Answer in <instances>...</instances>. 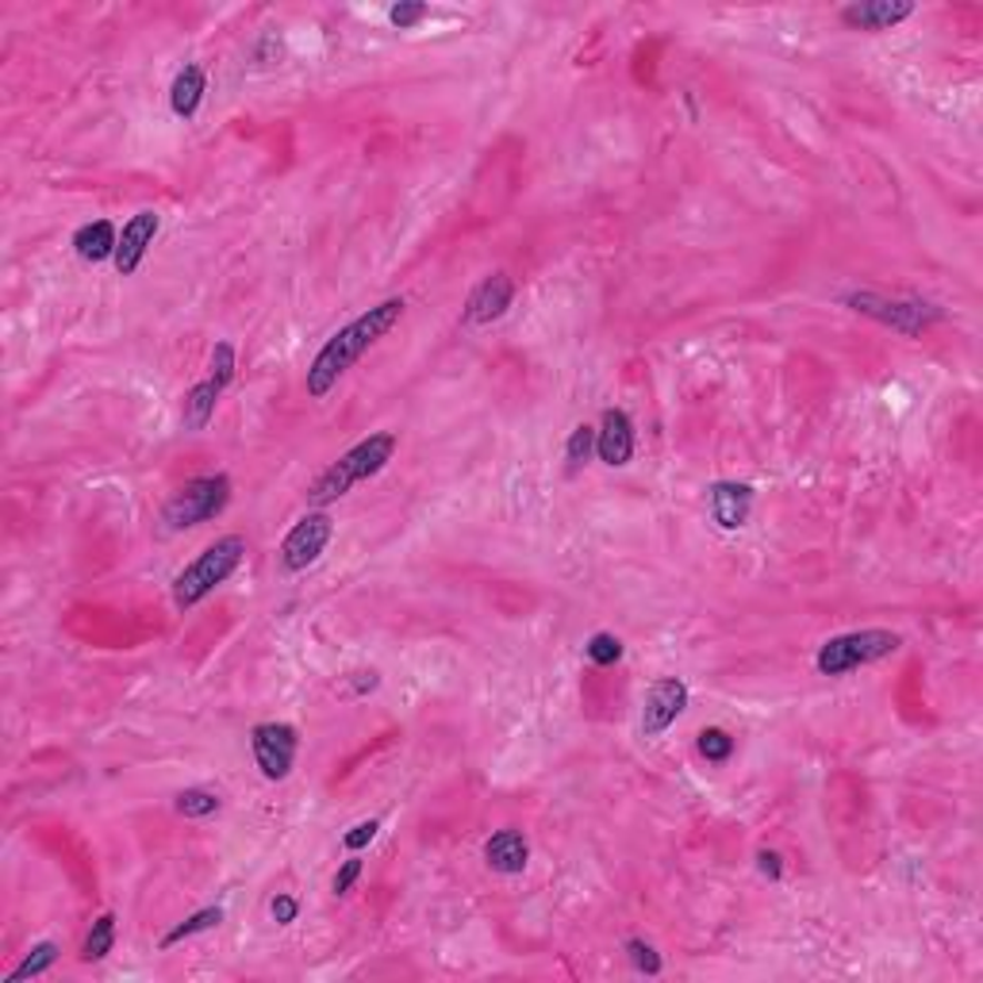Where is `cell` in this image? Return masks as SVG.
I'll use <instances>...</instances> for the list:
<instances>
[{
    "label": "cell",
    "mask_w": 983,
    "mask_h": 983,
    "mask_svg": "<svg viewBox=\"0 0 983 983\" xmlns=\"http://www.w3.org/2000/svg\"><path fill=\"white\" fill-rule=\"evenodd\" d=\"M404 312H407V300L388 296V300H381L377 307L362 312L357 320H349L343 331H335V335L320 346V354L312 357V365H307V373H304L307 396L312 399L331 396V388H335L338 381H343L346 373L354 369V365L362 362V357L369 354V349L377 346L399 320H404Z\"/></svg>",
    "instance_id": "obj_1"
},
{
    "label": "cell",
    "mask_w": 983,
    "mask_h": 983,
    "mask_svg": "<svg viewBox=\"0 0 983 983\" xmlns=\"http://www.w3.org/2000/svg\"><path fill=\"white\" fill-rule=\"evenodd\" d=\"M396 446H399V438L393 435V430H377V435H369L357 446H349L343 457H335V462L312 480V488H307V504H315L323 511L327 504L349 496L362 480H373L377 473L388 469V462L396 457Z\"/></svg>",
    "instance_id": "obj_2"
},
{
    "label": "cell",
    "mask_w": 983,
    "mask_h": 983,
    "mask_svg": "<svg viewBox=\"0 0 983 983\" xmlns=\"http://www.w3.org/2000/svg\"><path fill=\"white\" fill-rule=\"evenodd\" d=\"M246 557V538L243 535H223L212 546H204L196 554V561H189L185 569L173 577V607L178 611H193L196 604H204L220 585H227L231 572L243 565Z\"/></svg>",
    "instance_id": "obj_3"
},
{
    "label": "cell",
    "mask_w": 983,
    "mask_h": 983,
    "mask_svg": "<svg viewBox=\"0 0 983 983\" xmlns=\"http://www.w3.org/2000/svg\"><path fill=\"white\" fill-rule=\"evenodd\" d=\"M903 649V635L884 627H864V630H849V635L827 638L814 653V669L822 677H849V672L864 669V665L888 661Z\"/></svg>",
    "instance_id": "obj_4"
},
{
    "label": "cell",
    "mask_w": 983,
    "mask_h": 983,
    "mask_svg": "<svg viewBox=\"0 0 983 983\" xmlns=\"http://www.w3.org/2000/svg\"><path fill=\"white\" fill-rule=\"evenodd\" d=\"M231 492H235V485H231L227 473H207V477L185 480L162 507L165 530H193L220 519L231 504Z\"/></svg>",
    "instance_id": "obj_5"
},
{
    "label": "cell",
    "mask_w": 983,
    "mask_h": 983,
    "mask_svg": "<svg viewBox=\"0 0 983 983\" xmlns=\"http://www.w3.org/2000/svg\"><path fill=\"white\" fill-rule=\"evenodd\" d=\"M841 304L853 307V312L869 315V320L884 323V327L899 331L906 338H919L926 327L941 323V307L934 304H922V300H888L880 293H845Z\"/></svg>",
    "instance_id": "obj_6"
},
{
    "label": "cell",
    "mask_w": 983,
    "mask_h": 983,
    "mask_svg": "<svg viewBox=\"0 0 983 983\" xmlns=\"http://www.w3.org/2000/svg\"><path fill=\"white\" fill-rule=\"evenodd\" d=\"M296 749H300V734L293 722H257L250 730V753H254V764L270 784H281L288 780L296 764Z\"/></svg>",
    "instance_id": "obj_7"
},
{
    "label": "cell",
    "mask_w": 983,
    "mask_h": 983,
    "mask_svg": "<svg viewBox=\"0 0 983 983\" xmlns=\"http://www.w3.org/2000/svg\"><path fill=\"white\" fill-rule=\"evenodd\" d=\"M335 538V519L327 511H307L304 519L293 523V530L281 541V569L304 572L323 557V549Z\"/></svg>",
    "instance_id": "obj_8"
},
{
    "label": "cell",
    "mask_w": 983,
    "mask_h": 983,
    "mask_svg": "<svg viewBox=\"0 0 983 983\" xmlns=\"http://www.w3.org/2000/svg\"><path fill=\"white\" fill-rule=\"evenodd\" d=\"M691 691L680 677H661L653 680L646 691V703H641V738H661L680 715L688 711Z\"/></svg>",
    "instance_id": "obj_9"
},
{
    "label": "cell",
    "mask_w": 983,
    "mask_h": 983,
    "mask_svg": "<svg viewBox=\"0 0 983 983\" xmlns=\"http://www.w3.org/2000/svg\"><path fill=\"white\" fill-rule=\"evenodd\" d=\"M635 419H630L622 407H607L599 415V427H596V457L607 465V469H627L635 462Z\"/></svg>",
    "instance_id": "obj_10"
},
{
    "label": "cell",
    "mask_w": 983,
    "mask_h": 983,
    "mask_svg": "<svg viewBox=\"0 0 983 983\" xmlns=\"http://www.w3.org/2000/svg\"><path fill=\"white\" fill-rule=\"evenodd\" d=\"M511 300H515V281L507 277L504 270L488 273V277L469 293V300H465L462 323L465 327H488V323L504 320Z\"/></svg>",
    "instance_id": "obj_11"
},
{
    "label": "cell",
    "mask_w": 983,
    "mask_h": 983,
    "mask_svg": "<svg viewBox=\"0 0 983 983\" xmlns=\"http://www.w3.org/2000/svg\"><path fill=\"white\" fill-rule=\"evenodd\" d=\"M158 227H162V215L150 212V207H143V212H135L128 223H123V231H120V246H115V257H112V265H115V273H120V277H131V273H135L139 265H143L146 250L154 246Z\"/></svg>",
    "instance_id": "obj_12"
},
{
    "label": "cell",
    "mask_w": 983,
    "mask_h": 983,
    "mask_svg": "<svg viewBox=\"0 0 983 983\" xmlns=\"http://www.w3.org/2000/svg\"><path fill=\"white\" fill-rule=\"evenodd\" d=\"M914 16L911 0H857L841 8V23L853 31H891Z\"/></svg>",
    "instance_id": "obj_13"
},
{
    "label": "cell",
    "mask_w": 983,
    "mask_h": 983,
    "mask_svg": "<svg viewBox=\"0 0 983 983\" xmlns=\"http://www.w3.org/2000/svg\"><path fill=\"white\" fill-rule=\"evenodd\" d=\"M707 504H711V519L722 530H741L749 523V511H753V485H746V480H715L711 492H707Z\"/></svg>",
    "instance_id": "obj_14"
},
{
    "label": "cell",
    "mask_w": 983,
    "mask_h": 983,
    "mask_svg": "<svg viewBox=\"0 0 983 983\" xmlns=\"http://www.w3.org/2000/svg\"><path fill=\"white\" fill-rule=\"evenodd\" d=\"M485 861L492 872H499V876H519V872H527L530 864V841L523 830H496L488 841H485Z\"/></svg>",
    "instance_id": "obj_15"
},
{
    "label": "cell",
    "mask_w": 983,
    "mask_h": 983,
    "mask_svg": "<svg viewBox=\"0 0 983 983\" xmlns=\"http://www.w3.org/2000/svg\"><path fill=\"white\" fill-rule=\"evenodd\" d=\"M115 246H120V231H115L112 220H93V223H81L73 231V250H78L81 262H108L115 257Z\"/></svg>",
    "instance_id": "obj_16"
},
{
    "label": "cell",
    "mask_w": 983,
    "mask_h": 983,
    "mask_svg": "<svg viewBox=\"0 0 983 983\" xmlns=\"http://www.w3.org/2000/svg\"><path fill=\"white\" fill-rule=\"evenodd\" d=\"M220 396H223V388L215 385L212 377L196 381V385L185 393V404H181V419H185V430H204L207 423H212L215 407H220Z\"/></svg>",
    "instance_id": "obj_17"
},
{
    "label": "cell",
    "mask_w": 983,
    "mask_h": 983,
    "mask_svg": "<svg viewBox=\"0 0 983 983\" xmlns=\"http://www.w3.org/2000/svg\"><path fill=\"white\" fill-rule=\"evenodd\" d=\"M204 93H207L204 70H200V65H185V70H181L178 78H173V85H170V108H173V115H181V120H193L196 108H200V100H204Z\"/></svg>",
    "instance_id": "obj_18"
},
{
    "label": "cell",
    "mask_w": 983,
    "mask_h": 983,
    "mask_svg": "<svg viewBox=\"0 0 983 983\" xmlns=\"http://www.w3.org/2000/svg\"><path fill=\"white\" fill-rule=\"evenodd\" d=\"M220 922H223V906H200L196 914H189L185 922H178L170 934H162L158 949H173V945H181V941H189L196 934H207V930H215Z\"/></svg>",
    "instance_id": "obj_19"
},
{
    "label": "cell",
    "mask_w": 983,
    "mask_h": 983,
    "mask_svg": "<svg viewBox=\"0 0 983 983\" xmlns=\"http://www.w3.org/2000/svg\"><path fill=\"white\" fill-rule=\"evenodd\" d=\"M112 949H115V914L104 911V914H97L85 941H81V961L97 964V961H104Z\"/></svg>",
    "instance_id": "obj_20"
},
{
    "label": "cell",
    "mask_w": 983,
    "mask_h": 983,
    "mask_svg": "<svg viewBox=\"0 0 983 983\" xmlns=\"http://www.w3.org/2000/svg\"><path fill=\"white\" fill-rule=\"evenodd\" d=\"M54 961H58V945H54V941H39V945H31L28 956H23V961L16 964L12 972H8V983H23V980L43 976V972L54 969Z\"/></svg>",
    "instance_id": "obj_21"
},
{
    "label": "cell",
    "mask_w": 983,
    "mask_h": 983,
    "mask_svg": "<svg viewBox=\"0 0 983 983\" xmlns=\"http://www.w3.org/2000/svg\"><path fill=\"white\" fill-rule=\"evenodd\" d=\"M220 807H223V799L207 788H185V791H178V799H173V811H178L181 819H212Z\"/></svg>",
    "instance_id": "obj_22"
},
{
    "label": "cell",
    "mask_w": 983,
    "mask_h": 983,
    "mask_svg": "<svg viewBox=\"0 0 983 983\" xmlns=\"http://www.w3.org/2000/svg\"><path fill=\"white\" fill-rule=\"evenodd\" d=\"M696 749L707 764H727L730 753H734V738H730L722 727H703L696 734Z\"/></svg>",
    "instance_id": "obj_23"
},
{
    "label": "cell",
    "mask_w": 983,
    "mask_h": 983,
    "mask_svg": "<svg viewBox=\"0 0 983 983\" xmlns=\"http://www.w3.org/2000/svg\"><path fill=\"white\" fill-rule=\"evenodd\" d=\"M591 454H596V427L577 423V427L569 430V443H565V465H569V473H577L580 465H588Z\"/></svg>",
    "instance_id": "obj_24"
},
{
    "label": "cell",
    "mask_w": 983,
    "mask_h": 983,
    "mask_svg": "<svg viewBox=\"0 0 983 983\" xmlns=\"http://www.w3.org/2000/svg\"><path fill=\"white\" fill-rule=\"evenodd\" d=\"M622 949H627L630 964H635L641 976H661L665 961H661V953H657V949L649 945L646 938H627V945H622Z\"/></svg>",
    "instance_id": "obj_25"
},
{
    "label": "cell",
    "mask_w": 983,
    "mask_h": 983,
    "mask_svg": "<svg viewBox=\"0 0 983 983\" xmlns=\"http://www.w3.org/2000/svg\"><path fill=\"white\" fill-rule=\"evenodd\" d=\"M207 377L215 381V385L223 388V393H227V385L231 381H235V373H239V357H235V346L231 343H215V349H212V362H207Z\"/></svg>",
    "instance_id": "obj_26"
},
{
    "label": "cell",
    "mask_w": 983,
    "mask_h": 983,
    "mask_svg": "<svg viewBox=\"0 0 983 983\" xmlns=\"http://www.w3.org/2000/svg\"><path fill=\"white\" fill-rule=\"evenodd\" d=\"M585 653H588L591 665H599V669H611V665L622 657V641L615 638V635H607V630H599V635L588 638Z\"/></svg>",
    "instance_id": "obj_27"
},
{
    "label": "cell",
    "mask_w": 983,
    "mask_h": 983,
    "mask_svg": "<svg viewBox=\"0 0 983 983\" xmlns=\"http://www.w3.org/2000/svg\"><path fill=\"white\" fill-rule=\"evenodd\" d=\"M427 16H430V4H423V0H399V4L388 8V20H393L399 31L419 28Z\"/></svg>",
    "instance_id": "obj_28"
},
{
    "label": "cell",
    "mask_w": 983,
    "mask_h": 983,
    "mask_svg": "<svg viewBox=\"0 0 983 983\" xmlns=\"http://www.w3.org/2000/svg\"><path fill=\"white\" fill-rule=\"evenodd\" d=\"M362 853H349L343 864H338V872H335V880H331V891H335L338 899H346L349 891H354V884L357 880H362Z\"/></svg>",
    "instance_id": "obj_29"
},
{
    "label": "cell",
    "mask_w": 983,
    "mask_h": 983,
    "mask_svg": "<svg viewBox=\"0 0 983 983\" xmlns=\"http://www.w3.org/2000/svg\"><path fill=\"white\" fill-rule=\"evenodd\" d=\"M377 830H381L377 819H362L357 827H349L346 834H343V845L349 849V853H362V849L369 845L373 838H377Z\"/></svg>",
    "instance_id": "obj_30"
},
{
    "label": "cell",
    "mask_w": 983,
    "mask_h": 983,
    "mask_svg": "<svg viewBox=\"0 0 983 983\" xmlns=\"http://www.w3.org/2000/svg\"><path fill=\"white\" fill-rule=\"evenodd\" d=\"M270 914H273V922H277V926H293V922L300 919V899L277 891V895L270 899Z\"/></svg>",
    "instance_id": "obj_31"
},
{
    "label": "cell",
    "mask_w": 983,
    "mask_h": 983,
    "mask_svg": "<svg viewBox=\"0 0 983 983\" xmlns=\"http://www.w3.org/2000/svg\"><path fill=\"white\" fill-rule=\"evenodd\" d=\"M757 869L769 880H784V857H780L777 849H761V853H757Z\"/></svg>",
    "instance_id": "obj_32"
},
{
    "label": "cell",
    "mask_w": 983,
    "mask_h": 983,
    "mask_svg": "<svg viewBox=\"0 0 983 983\" xmlns=\"http://www.w3.org/2000/svg\"><path fill=\"white\" fill-rule=\"evenodd\" d=\"M381 688V677L373 669H362V672H349V691L354 696H369V691Z\"/></svg>",
    "instance_id": "obj_33"
}]
</instances>
